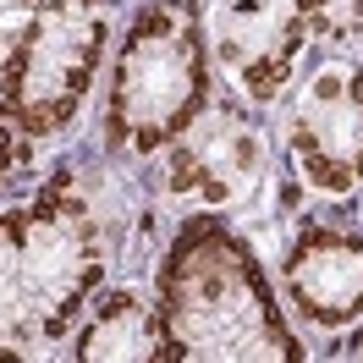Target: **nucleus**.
Here are the masks:
<instances>
[{"instance_id":"obj_1","label":"nucleus","mask_w":363,"mask_h":363,"mask_svg":"<svg viewBox=\"0 0 363 363\" xmlns=\"http://www.w3.org/2000/svg\"><path fill=\"white\" fill-rule=\"evenodd\" d=\"M160 363H303L264 264L215 215L171 237L160 264Z\"/></svg>"},{"instance_id":"obj_2","label":"nucleus","mask_w":363,"mask_h":363,"mask_svg":"<svg viewBox=\"0 0 363 363\" xmlns=\"http://www.w3.org/2000/svg\"><path fill=\"white\" fill-rule=\"evenodd\" d=\"M105 275L99 220L72 187L0 215V363H39Z\"/></svg>"},{"instance_id":"obj_3","label":"nucleus","mask_w":363,"mask_h":363,"mask_svg":"<svg viewBox=\"0 0 363 363\" xmlns=\"http://www.w3.org/2000/svg\"><path fill=\"white\" fill-rule=\"evenodd\" d=\"M209 99V50L199 11L187 0H155L138 11L116 50L105 133L133 155H155L177 143Z\"/></svg>"},{"instance_id":"obj_4","label":"nucleus","mask_w":363,"mask_h":363,"mask_svg":"<svg viewBox=\"0 0 363 363\" xmlns=\"http://www.w3.org/2000/svg\"><path fill=\"white\" fill-rule=\"evenodd\" d=\"M105 11L94 0H45L0 72V111L28 138L61 133L89 99L94 72L105 61Z\"/></svg>"},{"instance_id":"obj_5","label":"nucleus","mask_w":363,"mask_h":363,"mask_svg":"<svg viewBox=\"0 0 363 363\" xmlns=\"http://www.w3.org/2000/svg\"><path fill=\"white\" fill-rule=\"evenodd\" d=\"M281 275H286V297L303 319H314L325 330L363 319V231L303 226Z\"/></svg>"},{"instance_id":"obj_6","label":"nucleus","mask_w":363,"mask_h":363,"mask_svg":"<svg viewBox=\"0 0 363 363\" xmlns=\"http://www.w3.org/2000/svg\"><path fill=\"white\" fill-rule=\"evenodd\" d=\"M297 149H303V171L314 177V187L341 193L363 177V77H341V72L319 77Z\"/></svg>"},{"instance_id":"obj_7","label":"nucleus","mask_w":363,"mask_h":363,"mask_svg":"<svg viewBox=\"0 0 363 363\" xmlns=\"http://www.w3.org/2000/svg\"><path fill=\"white\" fill-rule=\"evenodd\" d=\"M160 308H149L138 292L105 297L77 336V363H160Z\"/></svg>"},{"instance_id":"obj_8","label":"nucleus","mask_w":363,"mask_h":363,"mask_svg":"<svg viewBox=\"0 0 363 363\" xmlns=\"http://www.w3.org/2000/svg\"><path fill=\"white\" fill-rule=\"evenodd\" d=\"M6 165H11V121L0 111V177H6Z\"/></svg>"}]
</instances>
